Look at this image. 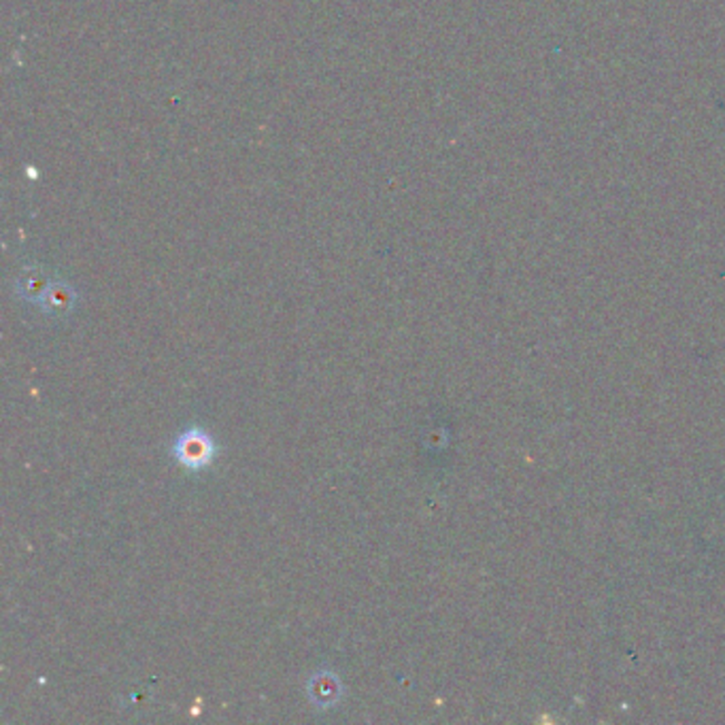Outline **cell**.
Returning a JSON list of instances; mask_svg holds the SVG:
<instances>
[{
	"instance_id": "obj_1",
	"label": "cell",
	"mask_w": 725,
	"mask_h": 725,
	"mask_svg": "<svg viewBox=\"0 0 725 725\" xmlns=\"http://www.w3.org/2000/svg\"><path fill=\"white\" fill-rule=\"evenodd\" d=\"M215 445L211 441V436L203 432V430L194 428L187 430L174 442V458L179 460V464H184L190 471H200L206 468L214 462Z\"/></svg>"
},
{
	"instance_id": "obj_2",
	"label": "cell",
	"mask_w": 725,
	"mask_h": 725,
	"mask_svg": "<svg viewBox=\"0 0 725 725\" xmlns=\"http://www.w3.org/2000/svg\"><path fill=\"white\" fill-rule=\"evenodd\" d=\"M49 287H52V277L39 266H30L26 271H22L15 281L17 293L26 300H36V303H41V298L45 296Z\"/></svg>"
},
{
	"instance_id": "obj_3",
	"label": "cell",
	"mask_w": 725,
	"mask_h": 725,
	"mask_svg": "<svg viewBox=\"0 0 725 725\" xmlns=\"http://www.w3.org/2000/svg\"><path fill=\"white\" fill-rule=\"evenodd\" d=\"M341 683L334 674L317 672L309 680V696L317 706H330L341 698Z\"/></svg>"
},
{
	"instance_id": "obj_4",
	"label": "cell",
	"mask_w": 725,
	"mask_h": 725,
	"mask_svg": "<svg viewBox=\"0 0 725 725\" xmlns=\"http://www.w3.org/2000/svg\"><path fill=\"white\" fill-rule=\"evenodd\" d=\"M74 304V292L73 287L65 283H52V287L45 292V296L41 298L43 311L54 317H65Z\"/></svg>"
}]
</instances>
